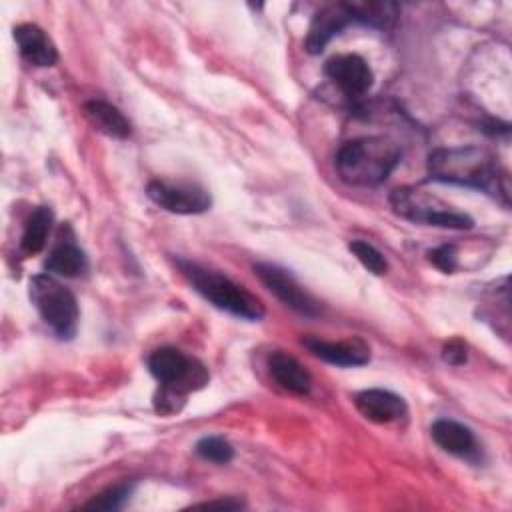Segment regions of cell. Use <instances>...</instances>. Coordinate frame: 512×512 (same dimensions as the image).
Masks as SVG:
<instances>
[{
    "label": "cell",
    "mask_w": 512,
    "mask_h": 512,
    "mask_svg": "<svg viewBox=\"0 0 512 512\" xmlns=\"http://www.w3.org/2000/svg\"><path fill=\"white\" fill-rule=\"evenodd\" d=\"M428 174L436 182L484 190L494 196H502V200L508 202L506 172L498 166V160L486 148H436L428 156Z\"/></svg>",
    "instance_id": "obj_1"
},
{
    "label": "cell",
    "mask_w": 512,
    "mask_h": 512,
    "mask_svg": "<svg viewBox=\"0 0 512 512\" xmlns=\"http://www.w3.org/2000/svg\"><path fill=\"white\" fill-rule=\"evenodd\" d=\"M402 150L384 136H364L346 142L336 154L340 178L352 186H376L400 162Z\"/></svg>",
    "instance_id": "obj_2"
},
{
    "label": "cell",
    "mask_w": 512,
    "mask_h": 512,
    "mask_svg": "<svg viewBox=\"0 0 512 512\" xmlns=\"http://www.w3.org/2000/svg\"><path fill=\"white\" fill-rule=\"evenodd\" d=\"M178 266L192 288L216 308L244 320H260L264 316L262 302L244 286L190 260H178Z\"/></svg>",
    "instance_id": "obj_3"
},
{
    "label": "cell",
    "mask_w": 512,
    "mask_h": 512,
    "mask_svg": "<svg viewBox=\"0 0 512 512\" xmlns=\"http://www.w3.org/2000/svg\"><path fill=\"white\" fill-rule=\"evenodd\" d=\"M28 294L44 324L60 340L74 338L80 312L76 296L64 284L50 274H36L30 278Z\"/></svg>",
    "instance_id": "obj_4"
},
{
    "label": "cell",
    "mask_w": 512,
    "mask_h": 512,
    "mask_svg": "<svg viewBox=\"0 0 512 512\" xmlns=\"http://www.w3.org/2000/svg\"><path fill=\"white\" fill-rule=\"evenodd\" d=\"M390 204L394 212L410 222L418 224H430L450 230H470L474 226V220L464 214L456 212L444 202H440L434 196H428L416 188H396L390 194Z\"/></svg>",
    "instance_id": "obj_5"
},
{
    "label": "cell",
    "mask_w": 512,
    "mask_h": 512,
    "mask_svg": "<svg viewBox=\"0 0 512 512\" xmlns=\"http://www.w3.org/2000/svg\"><path fill=\"white\" fill-rule=\"evenodd\" d=\"M148 370L162 388L180 394L202 388L208 382V370L204 368V364L170 346L158 348L150 354Z\"/></svg>",
    "instance_id": "obj_6"
},
{
    "label": "cell",
    "mask_w": 512,
    "mask_h": 512,
    "mask_svg": "<svg viewBox=\"0 0 512 512\" xmlns=\"http://www.w3.org/2000/svg\"><path fill=\"white\" fill-rule=\"evenodd\" d=\"M254 274L260 282L288 308L302 316H316L320 312L318 302L298 284V280L284 268L268 262H260L254 266Z\"/></svg>",
    "instance_id": "obj_7"
},
{
    "label": "cell",
    "mask_w": 512,
    "mask_h": 512,
    "mask_svg": "<svg viewBox=\"0 0 512 512\" xmlns=\"http://www.w3.org/2000/svg\"><path fill=\"white\" fill-rule=\"evenodd\" d=\"M146 194L148 198L172 212V214H202L210 208L212 198L210 194L194 184H168L162 180H152L146 186Z\"/></svg>",
    "instance_id": "obj_8"
},
{
    "label": "cell",
    "mask_w": 512,
    "mask_h": 512,
    "mask_svg": "<svg viewBox=\"0 0 512 512\" xmlns=\"http://www.w3.org/2000/svg\"><path fill=\"white\" fill-rule=\"evenodd\" d=\"M324 74L348 100H360L372 88L374 74L368 62L356 54L334 56L326 62Z\"/></svg>",
    "instance_id": "obj_9"
},
{
    "label": "cell",
    "mask_w": 512,
    "mask_h": 512,
    "mask_svg": "<svg viewBox=\"0 0 512 512\" xmlns=\"http://www.w3.org/2000/svg\"><path fill=\"white\" fill-rule=\"evenodd\" d=\"M352 22L354 18L346 2L324 6L320 12H316V16L310 22L308 36H306V50L310 54H320L326 48V44Z\"/></svg>",
    "instance_id": "obj_10"
},
{
    "label": "cell",
    "mask_w": 512,
    "mask_h": 512,
    "mask_svg": "<svg viewBox=\"0 0 512 512\" xmlns=\"http://www.w3.org/2000/svg\"><path fill=\"white\" fill-rule=\"evenodd\" d=\"M354 404H356V410L366 420L376 424H388L408 414V406L404 398L382 388H368L358 392L354 398Z\"/></svg>",
    "instance_id": "obj_11"
},
{
    "label": "cell",
    "mask_w": 512,
    "mask_h": 512,
    "mask_svg": "<svg viewBox=\"0 0 512 512\" xmlns=\"http://www.w3.org/2000/svg\"><path fill=\"white\" fill-rule=\"evenodd\" d=\"M302 344L320 360L336 366H362L370 360V350L368 346L354 338V340H344V342H328L320 340L316 336H308L302 340Z\"/></svg>",
    "instance_id": "obj_12"
},
{
    "label": "cell",
    "mask_w": 512,
    "mask_h": 512,
    "mask_svg": "<svg viewBox=\"0 0 512 512\" xmlns=\"http://www.w3.org/2000/svg\"><path fill=\"white\" fill-rule=\"evenodd\" d=\"M14 40L22 58L38 68H46L56 64L58 52L48 34L36 24H20L14 28Z\"/></svg>",
    "instance_id": "obj_13"
},
{
    "label": "cell",
    "mask_w": 512,
    "mask_h": 512,
    "mask_svg": "<svg viewBox=\"0 0 512 512\" xmlns=\"http://www.w3.org/2000/svg\"><path fill=\"white\" fill-rule=\"evenodd\" d=\"M430 434L442 450H446L454 456L472 458L476 454L474 434L470 432V428H466L464 424H460L456 420H448V418L436 420L430 428Z\"/></svg>",
    "instance_id": "obj_14"
},
{
    "label": "cell",
    "mask_w": 512,
    "mask_h": 512,
    "mask_svg": "<svg viewBox=\"0 0 512 512\" xmlns=\"http://www.w3.org/2000/svg\"><path fill=\"white\" fill-rule=\"evenodd\" d=\"M268 370L272 378L288 392L306 394L312 386V378L308 370L288 352H282V350L272 352L268 358Z\"/></svg>",
    "instance_id": "obj_15"
},
{
    "label": "cell",
    "mask_w": 512,
    "mask_h": 512,
    "mask_svg": "<svg viewBox=\"0 0 512 512\" xmlns=\"http://www.w3.org/2000/svg\"><path fill=\"white\" fill-rule=\"evenodd\" d=\"M84 112H86V118L92 122V126L110 138L124 140L132 132L130 122L124 118V114L106 100L86 102Z\"/></svg>",
    "instance_id": "obj_16"
},
{
    "label": "cell",
    "mask_w": 512,
    "mask_h": 512,
    "mask_svg": "<svg viewBox=\"0 0 512 512\" xmlns=\"http://www.w3.org/2000/svg\"><path fill=\"white\" fill-rule=\"evenodd\" d=\"M44 268L52 274L74 278L86 272L88 260L86 254L74 244V240H62L46 258Z\"/></svg>",
    "instance_id": "obj_17"
},
{
    "label": "cell",
    "mask_w": 512,
    "mask_h": 512,
    "mask_svg": "<svg viewBox=\"0 0 512 512\" xmlns=\"http://www.w3.org/2000/svg\"><path fill=\"white\" fill-rule=\"evenodd\" d=\"M354 22L368 24L372 28L388 30L398 18V6L394 2H346Z\"/></svg>",
    "instance_id": "obj_18"
},
{
    "label": "cell",
    "mask_w": 512,
    "mask_h": 512,
    "mask_svg": "<svg viewBox=\"0 0 512 512\" xmlns=\"http://www.w3.org/2000/svg\"><path fill=\"white\" fill-rule=\"evenodd\" d=\"M54 214L48 206H38L30 218L26 220L24 232H22V240H20V248L26 254H38L44 246H46V238L52 226Z\"/></svg>",
    "instance_id": "obj_19"
},
{
    "label": "cell",
    "mask_w": 512,
    "mask_h": 512,
    "mask_svg": "<svg viewBox=\"0 0 512 512\" xmlns=\"http://www.w3.org/2000/svg\"><path fill=\"white\" fill-rule=\"evenodd\" d=\"M196 454L214 464H228L234 458V448L222 436H204L194 446Z\"/></svg>",
    "instance_id": "obj_20"
},
{
    "label": "cell",
    "mask_w": 512,
    "mask_h": 512,
    "mask_svg": "<svg viewBox=\"0 0 512 512\" xmlns=\"http://www.w3.org/2000/svg\"><path fill=\"white\" fill-rule=\"evenodd\" d=\"M348 250L358 258V262L372 274H384L388 270V264L384 260V256L368 242L364 240H352L348 244Z\"/></svg>",
    "instance_id": "obj_21"
},
{
    "label": "cell",
    "mask_w": 512,
    "mask_h": 512,
    "mask_svg": "<svg viewBox=\"0 0 512 512\" xmlns=\"http://www.w3.org/2000/svg\"><path fill=\"white\" fill-rule=\"evenodd\" d=\"M132 494V486L130 484H120L114 488H108L106 492L94 496L90 502L84 504V508L88 510H116L120 508Z\"/></svg>",
    "instance_id": "obj_22"
},
{
    "label": "cell",
    "mask_w": 512,
    "mask_h": 512,
    "mask_svg": "<svg viewBox=\"0 0 512 512\" xmlns=\"http://www.w3.org/2000/svg\"><path fill=\"white\" fill-rule=\"evenodd\" d=\"M428 256H430V262L446 274L454 272L458 266V252H456V246H452V244H442V246L430 250Z\"/></svg>",
    "instance_id": "obj_23"
},
{
    "label": "cell",
    "mask_w": 512,
    "mask_h": 512,
    "mask_svg": "<svg viewBox=\"0 0 512 512\" xmlns=\"http://www.w3.org/2000/svg\"><path fill=\"white\" fill-rule=\"evenodd\" d=\"M442 358L452 364V366H460L466 362V346L462 340H450L444 348H442Z\"/></svg>",
    "instance_id": "obj_24"
},
{
    "label": "cell",
    "mask_w": 512,
    "mask_h": 512,
    "mask_svg": "<svg viewBox=\"0 0 512 512\" xmlns=\"http://www.w3.org/2000/svg\"><path fill=\"white\" fill-rule=\"evenodd\" d=\"M204 508H224V510H238L242 508L244 504L240 500H232V498H226V500H212V502H204L200 504Z\"/></svg>",
    "instance_id": "obj_25"
}]
</instances>
